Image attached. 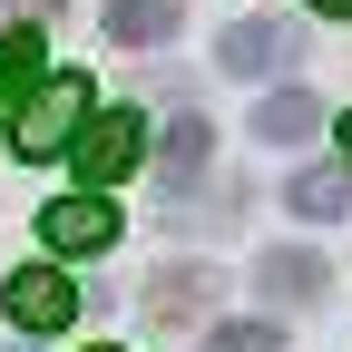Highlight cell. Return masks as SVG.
Listing matches in <instances>:
<instances>
[{"instance_id":"10","label":"cell","mask_w":352,"mask_h":352,"mask_svg":"<svg viewBox=\"0 0 352 352\" xmlns=\"http://www.w3.org/2000/svg\"><path fill=\"white\" fill-rule=\"evenodd\" d=\"M254 284L274 294V303H303V294H323V264L284 245V254H264V264H254Z\"/></svg>"},{"instance_id":"13","label":"cell","mask_w":352,"mask_h":352,"mask_svg":"<svg viewBox=\"0 0 352 352\" xmlns=\"http://www.w3.org/2000/svg\"><path fill=\"white\" fill-rule=\"evenodd\" d=\"M206 352H284V333H274V323H215Z\"/></svg>"},{"instance_id":"3","label":"cell","mask_w":352,"mask_h":352,"mask_svg":"<svg viewBox=\"0 0 352 352\" xmlns=\"http://www.w3.org/2000/svg\"><path fill=\"white\" fill-rule=\"evenodd\" d=\"M39 235H50V254H108L118 245V206L98 186H78V196H59L50 215H39Z\"/></svg>"},{"instance_id":"1","label":"cell","mask_w":352,"mask_h":352,"mask_svg":"<svg viewBox=\"0 0 352 352\" xmlns=\"http://www.w3.org/2000/svg\"><path fill=\"white\" fill-rule=\"evenodd\" d=\"M69 157H78V186H118V176L147 157V118H138V108H98V118H78Z\"/></svg>"},{"instance_id":"4","label":"cell","mask_w":352,"mask_h":352,"mask_svg":"<svg viewBox=\"0 0 352 352\" xmlns=\"http://www.w3.org/2000/svg\"><path fill=\"white\" fill-rule=\"evenodd\" d=\"M294 20H235L226 39H215V59H226L235 78H274V69H294Z\"/></svg>"},{"instance_id":"6","label":"cell","mask_w":352,"mask_h":352,"mask_svg":"<svg viewBox=\"0 0 352 352\" xmlns=\"http://www.w3.org/2000/svg\"><path fill=\"white\" fill-rule=\"evenodd\" d=\"M284 206L303 215V226H333V215H352V176L342 166H303L294 186H284Z\"/></svg>"},{"instance_id":"16","label":"cell","mask_w":352,"mask_h":352,"mask_svg":"<svg viewBox=\"0 0 352 352\" xmlns=\"http://www.w3.org/2000/svg\"><path fill=\"white\" fill-rule=\"evenodd\" d=\"M342 157H352V118H342Z\"/></svg>"},{"instance_id":"5","label":"cell","mask_w":352,"mask_h":352,"mask_svg":"<svg viewBox=\"0 0 352 352\" xmlns=\"http://www.w3.org/2000/svg\"><path fill=\"white\" fill-rule=\"evenodd\" d=\"M69 314H78V284H69V274H50V264L10 274V323H20V333H59Z\"/></svg>"},{"instance_id":"11","label":"cell","mask_w":352,"mask_h":352,"mask_svg":"<svg viewBox=\"0 0 352 352\" xmlns=\"http://www.w3.org/2000/svg\"><path fill=\"white\" fill-rule=\"evenodd\" d=\"M30 78H39V30H0V88L20 98Z\"/></svg>"},{"instance_id":"14","label":"cell","mask_w":352,"mask_h":352,"mask_svg":"<svg viewBox=\"0 0 352 352\" xmlns=\"http://www.w3.org/2000/svg\"><path fill=\"white\" fill-rule=\"evenodd\" d=\"M314 10H323V20H352V0H314Z\"/></svg>"},{"instance_id":"12","label":"cell","mask_w":352,"mask_h":352,"mask_svg":"<svg viewBox=\"0 0 352 352\" xmlns=\"http://www.w3.org/2000/svg\"><path fill=\"white\" fill-rule=\"evenodd\" d=\"M206 166V118H176L166 127V176H196Z\"/></svg>"},{"instance_id":"8","label":"cell","mask_w":352,"mask_h":352,"mask_svg":"<svg viewBox=\"0 0 352 352\" xmlns=\"http://www.w3.org/2000/svg\"><path fill=\"white\" fill-rule=\"evenodd\" d=\"M215 284H226V274H206V264H166V274L147 284V303H157V323H166V314H196V303H215Z\"/></svg>"},{"instance_id":"9","label":"cell","mask_w":352,"mask_h":352,"mask_svg":"<svg viewBox=\"0 0 352 352\" xmlns=\"http://www.w3.org/2000/svg\"><path fill=\"white\" fill-rule=\"evenodd\" d=\"M254 127H264V138H274V147H294V138H314V127H323V108L303 98V88H274V98L254 108Z\"/></svg>"},{"instance_id":"7","label":"cell","mask_w":352,"mask_h":352,"mask_svg":"<svg viewBox=\"0 0 352 352\" xmlns=\"http://www.w3.org/2000/svg\"><path fill=\"white\" fill-rule=\"evenodd\" d=\"M176 0H108V39H127V50H157V39H176Z\"/></svg>"},{"instance_id":"2","label":"cell","mask_w":352,"mask_h":352,"mask_svg":"<svg viewBox=\"0 0 352 352\" xmlns=\"http://www.w3.org/2000/svg\"><path fill=\"white\" fill-rule=\"evenodd\" d=\"M78 118H88V78H30V108L10 127V147L20 157H69Z\"/></svg>"},{"instance_id":"15","label":"cell","mask_w":352,"mask_h":352,"mask_svg":"<svg viewBox=\"0 0 352 352\" xmlns=\"http://www.w3.org/2000/svg\"><path fill=\"white\" fill-rule=\"evenodd\" d=\"M20 10H59V0H20Z\"/></svg>"}]
</instances>
